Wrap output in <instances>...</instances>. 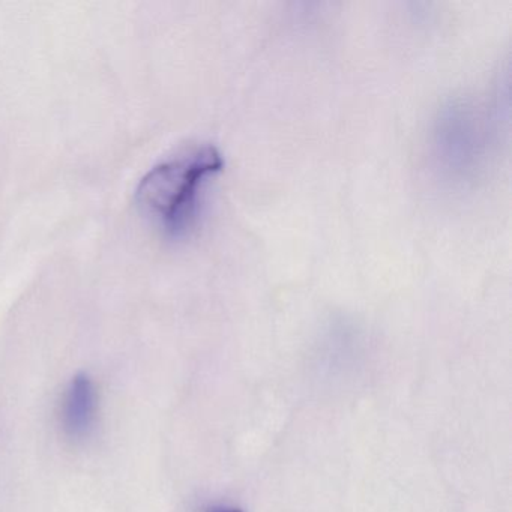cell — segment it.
I'll use <instances>...</instances> for the list:
<instances>
[{
  "label": "cell",
  "mask_w": 512,
  "mask_h": 512,
  "mask_svg": "<svg viewBox=\"0 0 512 512\" xmlns=\"http://www.w3.org/2000/svg\"><path fill=\"white\" fill-rule=\"evenodd\" d=\"M223 167V157L215 146H197L154 167L137 187V205L164 229L179 235L196 217L203 185Z\"/></svg>",
  "instance_id": "6da1fadb"
},
{
  "label": "cell",
  "mask_w": 512,
  "mask_h": 512,
  "mask_svg": "<svg viewBox=\"0 0 512 512\" xmlns=\"http://www.w3.org/2000/svg\"><path fill=\"white\" fill-rule=\"evenodd\" d=\"M472 113L457 107L449 113L448 118L442 122L439 133V146L445 151V158L452 160V164H463L464 157L475 155V145L478 146V125L473 124L475 119L470 118Z\"/></svg>",
  "instance_id": "3957f363"
},
{
  "label": "cell",
  "mask_w": 512,
  "mask_h": 512,
  "mask_svg": "<svg viewBox=\"0 0 512 512\" xmlns=\"http://www.w3.org/2000/svg\"><path fill=\"white\" fill-rule=\"evenodd\" d=\"M206 512H242L238 508H227V506H218V508L208 509Z\"/></svg>",
  "instance_id": "277c9868"
},
{
  "label": "cell",
  "mask_w": 512,
  "mask_h": 512,
  "mask_svg": "<svg viewBox=\"0 0 512 512\" xmlns=\"http://www.w3.org/2000/svg\"><path fill=\"white\" fill-rule=\"evenodd\" d=\"M98 416L97 386L86 374H77L64 394L61 424L65 436L74 442L88 439Z\"/></svg>",
  "instance_id": "7a4b0ae2"
}]
</instances>
